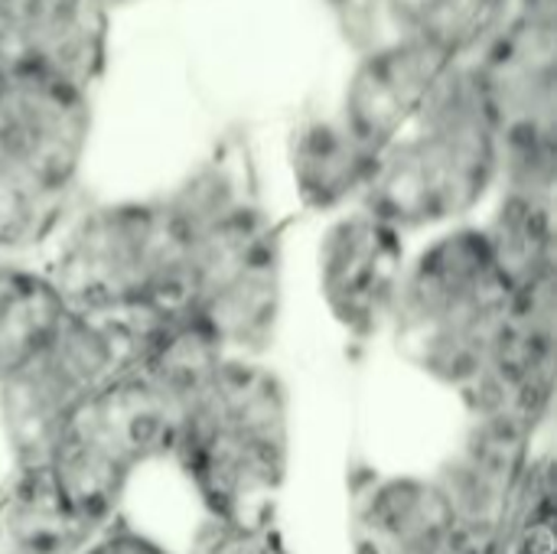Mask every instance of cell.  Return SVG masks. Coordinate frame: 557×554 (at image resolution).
Returning <instances> with one entry per match:
<instances>
[{"instance_id":"1","label":"cell","mask_w":557,"mask_h":554,"mask_svg":"<svg viewBox=\"0 0 557 554\" xmlns=\"http://www.w3.org/2000/svg\"><path fill=\"white\" fill-rule=\"evenodd\" d=\"M499 180V131L470 59L454 62L382 147L356 206L418 232L470 216Z\"/></svg>"},{"instance_id":"2","label":"cell","mask_w":557,"mask_h":554,"mask_svg":"<svg viewBox=\"0 0 557 554\" xmlns=\"http://www.w3.org/2000/svg\"><path fill=\"white\" fill-rule=\"evenodd\" d=\"M199 229L173 193L91 202L49 242L42 274L72 310L183 317Z\"/></svg>"},{"instance_id":"3","label":"cell","mask_w":557,"mask_h":554,"mask_svg":"<svg viewBox=\"0 0 557 554\" xmlns=\"http://www.w3.org/2000/svg\"><path fill=\"white\" fill-rule=\"evenodd\" d=\"M509 300L483 225H457L405 264L388 323L421 369L467 389L490 362Z\"/></svg>"},{"instance_id":"4","label":"cell","mask_w":557,"mask_h":554,"mask_svg":"<svg viewBox=\"0 0 557 554\" xmlns=\"http://www.w3.org/2000/svg\"><path fill=\"white\" fill-rule=\"evenodd\" d=\"M284 300V222L261 193L222 216L196 245L183 317L225 353L255 356L274 340Z\"/></svg>"},{"instance_id":"5","label":"cell","mask_w":557,"mask_h":554,"mask_svg":"<svg viewBox=\"0 0 557 554\" xmlns=\"http://www.w3.org/2000/svg\"><path fill=\"white\" fill-rule=\"evenodd\" d=\"M91 137L88 88L16 69L0 78V173L20 183L72 193Z\"/></svg>"},{"instance_id":"6","label":"cell","mask_w":557,"mask_h":554,"mask_svg":"<svg viewBox=\"0 0 557 554\" xmlns=\"http://www.w3.org/2000/svg\"><path fill=\"white\" fill-rule=\"evenodd\" d=\"M499 153H557V20L512 13L470 56Z\"/></svg>"},{"instance_id":"7","label":"cell","mask_w":557,"mask_h":554,"mask_svg":"<svg viewBox=\"0 0 557 554\" xmlns=\"http://www.w3.org/2000/svg\"><path fill=\"white\" fill-rule=\"evenodd\" d=\"M405 264V232L356 206L339 212L320 238V297L349 336L369 340L392 317Z\"/></svg>"},{"instance_id":"8","label":"cell","mask_w":557,"mask_h":554,"mask_svg":"<svg viewBox=\"0 0 557 554\" xmlns=\"http://www.w3.org/2000/svg\"><path fill=\"white\" fill-rule=\"evenodd\" d=\"M326 10L352 56L424 42L470 59L509 16V0H326Z\"/></svg>"},{"instance_id":"9","label":"cell","mask_w":557,"mask_h":554,"mask_svg":"<svg viewBox=\"0 0 557 554\" xmlns=\"http://www.w3.org/2000/svg\"><path fill=\"white\" fill-rule=\"evenodd\" d=\"M454 62L460 59L424 42L359 52L346 78L336 118L366 150L379 157Z\"/></svg>"},{"instance_id":"10","label":"cell","mask_w":557,"mask_h":554,"mask_svg":"<svg viewBox=\"0 0 557 554\" xmlns=\"http://www.w3.org/2000/svg\"><path fill=\"white\" fill-rule=\"evenodd\" d=\"M104 0H0V20L20 69H36L91 91L108 62Z\"/></svg>"},{"instance_id":"11","label":"cell","mask_w":557,"mask_h":554,"mask_svg":"<svg viewBox=\"0 0 557 554\" xmlns=\"http://www.w3.org/2000/svg\"><path fill=\"white\" fill-rule=\"evenodd\" d=\"M287 157L297 199L310 212H339L359 202L375 167V153L366 150L336 114L297 124Z\"/></svg>"},{"instance_id":"12","label":"cell","mask_w":557,"mask_h":554,"mask_svg":"<svg viewBox=\"0 0 557 554\" xmlns=\"http://www.w3.org/2000/svg\"><path fill=\"white\" fill-rule=\"evenodd\" d=\"M493 261L512 291L557 274L555 193L503 189L493 219L483 225Z\"/></svg>"},{"instance_id":"13","label":"cell","mask_w":557,"mask_h":554,"mask_svg":"<svg viewBox=\"0 0 557 554\" xmlns=\"http://www.w3.org/2000/svg\"><path fill=\"white\" fill-rule=\"evenodd\" d=\"M69 310L42 268L0 261V382L49 343Z\"/></svg>"},{"instance_id":"14","label":"cell","mask_w":557,"mask_h":554,"mask_svg":"<svg viewBox=\"0 0 557 554\" xmlns=\"http://www.w3.org/2000/svg\"><path fill=\"white\" fill-rule=\"evenodd\" d=\"M75 209H82V189L49 193L0 173V258L49 245Z\"/></svg>"},{"instance_id":"15","label":"cell","mask_w":557,"mask_h":554,"mask_svg":"<svg viewBox=\"0 0 557 554\" xmlns=\"http://www.w3.org/2000/svg\"><path fill=\"white\" fill-rule=\"evenodd\" d=\"M509 10L535 20H557V0H509Z\"/></svg>"},{"instance_id":"16","label":"cell","mask_w":557,"mask_h":554,"mask_svg":"<svg viewBox=\"0 0 557 554\" xmlns=\"http://www.w3.org/2000/svg\"><path fill=\"white\" fill-rule=\"evenodd\" d=\"M108 7H114V3H131V0H104Z\"/></svg>"},{"instance_id":"17","label":"cell","mask_w":557,"mask_h":554,"mask_svg":"<svg viewBox=\"0 0 557 554\" xmlns=\"http://www.w3.org/2000/svg\"><path fill=\"white\" fill-rule=\"evenodd\" d=\"M0 261H3V258H0Z\"/></svg>"}]
</instances>
